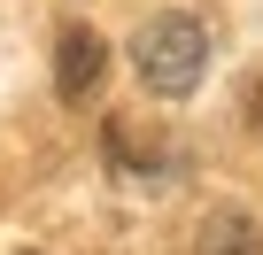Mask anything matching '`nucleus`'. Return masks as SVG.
Segmentation results:
<instances>
[{
    "label": "nucleus",
    "instance_id": "obj_1",
    "mask_svg": "<svg viewBox=\"0 0 263 255\" xmlns=\"http://www.w3.org/2000/svg\"><path fill=\"white\" fill-rule=\"evenodd\" d=\"M132 70H140V85L155 101H186L201 85V70H209V31L186 8H163V16H147L132 31Z\"/></svg>",
    "mask_w": 263,
    "mask_h": 255
},
{
    "label": "nucleus",
    "instance_id": "obj_3",
    "mask_svg": "<svg viewBox=\"0 0 263 255\" xmlns=\"http://www.w3.org/2000/svg\"><path fill=\"white\" fill-rule=\"evenodd\" d=\"M209 255H263L248 217H209Z\"/></svg>",
    "mask_w": 263,
    "mask_h": 255
},
{
    "label": "nucleus",
    "instance_id": "obj_2",
    "mask_svg": "<svg viewBox=\"0 0 263 255\" xmlns=\"http://www.w3.org/2000/svg\"><path fill=\"white\" fill-rule=\"evenodd\" d=\"M101 77H108V47H101V31H93V24H70V31L54 39V93H62V101H93Z\"/></svg>",
    "mask_w": 263,
    "mask_h": 255
}]
</instances>
